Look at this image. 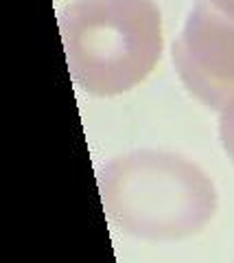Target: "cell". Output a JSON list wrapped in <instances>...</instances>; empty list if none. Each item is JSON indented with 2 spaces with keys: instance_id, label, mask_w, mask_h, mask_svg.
Segmentation results:
<instances>
[{
  "instance_id": "obj_1",
  "label": "cell",
  "mask_w": 234,
  "mask_h": 263,
  "mask_svg": "<svg viewBox=\"0 0 234 263\" xmlns=\"http://www.w3.org/2000/svg\"><path fill=\"white\" fill-rule=\"evenodd\" d=\"M99 189L110 224L136 239H186L217 211L210 176L193 160L162 149L118 156L99 174Z\"/></svg>"
},
{
  "instance_id": "obj_3",
  "label": "cell",
  "mask_w": 234,
  "mask_h": 263,
  "mask_svg": "<svg viewBox=\"0 0 234 263\" xmlns=\"http://www.w3.org/2000/svg\"><path fill=\"white\" fill-rule=\"evenodd\" d=\"M173 64L188 92L221 112L234 99V15L197 0L173 44Z\"/></svg>"
},
{
  "instance_id": "obj_2",
  "label": "cell",
  "mask_w": 234,
  "mask_h": 263,
  "mask_svg": "<svg viewBox=\"0 0 234 263\" xmlns=\"http://www.w3.org/2000/svg\"><path fill=\"white\" fill-rule=\"evenodd\" d=\"M72 81L96 97L142 84L162 55V15L153 0H75L59 13Z\"/></svg>"
},
{
  "instance_id": "obj_4",
  "label": "cell",
  "mask_w": 234,
  "mask_h": 263,
  "mask_svg": "<svg viewBox=\"0 0 234 263\" xmlns=\"http://www.w3.org/2000/svg\"><path fill=\"white\" fill-rule=\"evenodd\" d=\"M219 138L225 154L230 156V160L234 162V99L221 110L219 119Z\"/></svg>"
},
{
  "instance_id": "obj_5",
  "label": "cell",
  "mask_w": 234,
  "mask_h": 263,
  "mask_svg": "<svg viewBox=\"0 0 234 263\" xmlns=\"http://www.w3.org/2000/svg\"><path fill=\"white\" fill-rule=\"evenodd\" d=\"M208 3H212L217 9H221V11H225V13L234 15V0H208Z\"/></svg>"
}]
</instances>
